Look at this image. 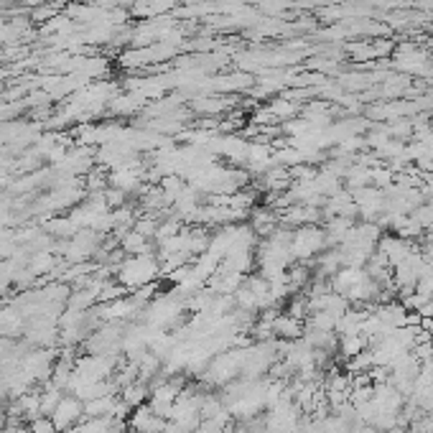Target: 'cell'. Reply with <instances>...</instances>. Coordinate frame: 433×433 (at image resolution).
I'll use <instances>...</instances> for the list:
<instances>
[{
	"instance_id": "1",
	"label": "cell",
	"mask_w": 433,
	"mask_h": 433,
	"mask_svg": "<svg viewBox=\"0 0 433 433\" xmlns=\"http://www.w3.org/2000/svg\"><path fill=\"white\" fill-rule=\"evenodd\" d=\"M158 275H161L158 258L153 253H143V255H127L120 263V268H118L115 278L120 280L123 286L133 294V291L148 286V283H156Z\"/></svg>"
},
{
	"instance_id": "2",
	"label": "cell",
	"mask_w": 433,
	"mask_h": 433,
	"mask_svg": "<svg viewBox=\"0 0 433 433\" xmlns=\"http://www.w3.org/2000/svg\"><path fill=\"white\" fill-rule=\"evenodd\" d=\"M324 247H327V234L316 225H301L299 230H294V237H291V255H294V260L303 263V260L319 255Z\"/></svg>"
},
{
	"instance_id": "3",
	"label": "cell",
	"mask_w": 433,
	"mask_h": 433,
	"mask_svg": "<svg viewBox=\"0 0 433 433\" xmlns=\"http://www.w3.org/2000/svg\"><path fill=\"white\" fill-rule=\"evenodd\" d=\"M49 418L54 420V426L61 431H67V428L77 426V423H82L84 420V403H82L77 395L67 393L64 398L59 400V406H56V410H54Z\"/></svg>"
},
{
	"instance_id": "4",
	"label": "cell",
	"mask_w": 433,
	"mask_h": 433,
	"mask_svg": "<svg viewBox=\"0 0 433 433\" xmlns=\"http://www.w3.org/2000/svg\"><path fill=\"white\" fill-rule=\"evenodd\" d=\"M166 418H158V415L151 410V406H138L133 408V413L127 418V431L130 433H163L166 431Z\"/></svg>"
},
{
	"instance_id": "5",
	"label": "cell",
	"mask_w": 433,
	"mask_h": 433,
	"mask_svg": "<svg viewBox=\"0 0 433 433\" xmlns=\"http://www.w3.org/2000/svg\"><path fill=\"white\" fill-rule=\"evenodd\" d=\"M377 250L387 258L390 265H400V263H406L408 258L413 253H418L413 245V240H406V237H398V234H387V237H380L377 242Z\"/></svg>"
},
{
	"instance_id": "6",
	"label": "cell",
	"mask_w": 433,
	"mask_h": 433,
	"mask_svg": "<svg viewBox=\"0 0 433 433\" xmlns=\"http://www.w3.org/2000/svg\"><path fill=\"white\" fill-rule=\"evenodd\" d=\"M273 329H275V339L296 341V339H301V334H303V321L291 316V313H278Z\"/></svg>"
},
{
	"instance_id": "7",
	"label": "cell",
	"mask_w": 433,
	"mask_h": 433,
	"mask_svg": "<svg viewBox=\"0 0 433 433\" xmlns=\"http://www.w3.org/2000/svg\"><path fill=\"white\" fill-rule=\"evenodd\" d=\"M84 403V418H113L118 395H105V398L82 400Z\"/></svg>"
},
{
	"instance_id": "8",
	"label": "cell",
	"mask_w": 433,
	"mask_h": 433,
	"mask_svg": "<svg viewBox=\"0 0 433 433\" xmlns=\"http://www.w3.org/2000/svg\"><path fill=\"white\" fill-rule=\"evenodd\" d=\"M120 398L125 400L130 408H138V406H146L148 398H151V385L146 380H135L130 385H125L120 390Z\"/></svg>"
},
{
	"instance_id": "9",
	"label": "cell",
	"mask_w": 433,
	"mask_h": 433,
	"mask_svg": "<svg viewBox=\"0 0 433 433\" xmlns=\"http://www.w3.org/2000/svg\"><path fill=\"white\" fill-rule=\"evenodd\" d=\"M120 247L125 255H143V253H153V245L148 237H143L140 232L135 230H127L125 234L120 237Z\"/></svg>"
},
{
	"instance_id": "10",
	"label": "cell",
	"mask_w": 433,
	"mask_h": 433,
	"mask_svg": "<svg viewBox=\"0 0 433 433\" xmlns=\"http://www.w3.org/2000/svg\"><path fill=\"white\" fill-rule=\"evenodd\" d=\"M15 403H18V410L20 415H23V420H34L41 415V390H28V393H23L20 398H15Z\"/></svg>"
},
{
	"instance_id": "11",
	"label": "cell",
	"mask_w": 433,
	"mask_h": 433,
	"mask_svg": "<svg viewBox=\"0 0 433 433\" xmlns=\"http://www.w3.org/2000/svg\"><path fill=\"white\" fill-rule=\"evenodd\" d=\"M64 395H67V390L56 387L54 382H44L41 385V415H51Z\"/></svg>"
},
{
	"instance_id": "12",
	"label": "cell",
	"mask_w": 433,
	"mask_h": 433,
	"mask_svg": "<svg viewBox=\"0 0 433 433\" xmlns=\"http://www.w3.org/2000/svg\"><path fill=\"white\" fill-rule=\"evenodd\" d=\"M367 349V337L365 334H346V337H339V349L337 352L344 357V360H352L360 352Z\"/></svg>"
},
{
	"instance_id": "13",
	"label": "cell",
	"mask_w": 433,
	"mask_h": 433,
	"mask_svg": "<svg viewBox=\"0 0 433 433\" xmlns=\"http://www.w3.org/2000/svg\"><path fill=\"white\" fill-rule=\"evenodd\" d=\"M410 217H413L423 230H431L433 227V204L431 201H423V204H418V207L410 212Z\"/></svg>"
},
{
	"instance_id": "14",
	"label": "cell",
	"mask_w": 433,
	"mask_h": 433,
	"mask_svg": "<svg viewBox=\"0 0 433 433\" xmlns=\"http://www.w3.org/2000/svg\"><path fill=\"white\" fill-rule=\"evenodd\" d=\"M28 433H59V428L54 426L49 415H39V418L28 420Z\"/></svg>"
},
{
	"instance_id": "15",
	"label": "cell",
	"mask_w": 433,
	"mask_h": 433,
	"mask_svg": "<svg viewBox=\"0 0 433 433\" xmlns=\"http://www.w3.org/2000/svg\"><path fill=\"white\" fill-rule=\"evenodd\" d=\"M428 232H433V227H431V230H428Z\"/></svg>"
}]
</instances>
